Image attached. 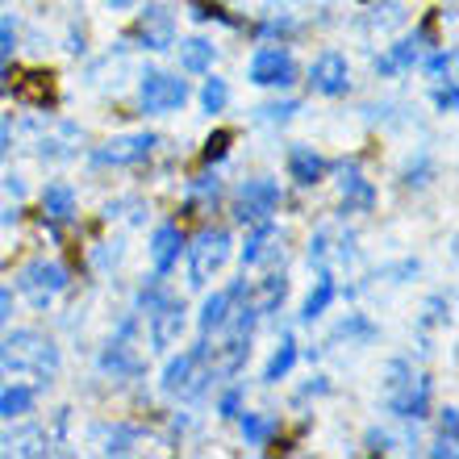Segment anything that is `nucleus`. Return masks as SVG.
I'll use <instances>...</instances> for the list:
<instances>
[{
    "label": "nucleus",
    "mask_w": 459,
    "mask_h": 459,
    "mask_svg": "<svg viewBox=\"0 0 459 459\" xmlns=\"http://www.w3.org/2000/svg\"><path fill=\"white\" fill-rule=\"evenodd\" d=\"M238 430H242V443L247 447H267L272 438H276L280 430V418H272V413H238Z\"/></svg>",
    "instance_id": "obj_24"
},
{
    "label": "nucleus",
    "mask_w": 459,
    "mask_h": 459,
    "mask_svg": "<svg viewBox=\"0 0 459 459\" xmlns=\"http://www.w3.org/2000/svg\"><path fill=\"white\" fill-rule=\"evenodd\" d=\"M242 401H247V388H242V385H230L226 393L218 397V413H221V418H238V413H242Z\"/></svg>",
    "instance_id": "obj_35"
},
{
    "label": "nucleus",
    "mask_w": 459,
    "mask_h": 459,
    "mask_svg": "<svg viewBox=\"0 0 459 459\" xmlns=\"http://www.w3.org/2000/svg\"><path fill=\"white\" fill-rule=\"evenodd\" d=\"M334 301H339V284H334V276H330V267H326V272H317L314 289H309V297H305L301 322H317V317L326 314Z\"/></svg>",
    "instance_id": "obj_22"
},
{
    "label": "nucleus",
    "mask_w": 459,
    "mask_h": 459,
    "mask_svg": "<svg viewBox=\"0 0 459 459\" xmlns=\"http://www.w3.org/2000/svg\"><path fill=\"white\" fill-rule=\"evenodd\" d=\"M259 121H267V126H284V121H292L297 113H301V100H272V105H259Z\"/></svg>",
    "instance_id": "obj_33"
},
{
    "label": "nucleus",
    "mask_w": 459,
    "mask_h": 459,
    "mask_svg": "<svg viewBox=\"0 0 459 459\" xmlns=\"http://www.w3.org/2000/svg\"><path fill=\"white\" fill-rule=\"evenodd\" d=\"M184 326H188V309H184L180 297H163V301L146 314V334H151V351H171V347H180L184 339Z\"/></svg>",
    "instance_id": "obj_9"
},
{
    "label": "nucleus",
    "mask_w": 459,
    "mask_h": 459,
    "mask_svg": "<svg viewBox=\"0 0 459 459\" xmlns=\"http://www.w3.org/2000/svg\"><path fill=\"white\" fill-rule=\"evenodd\" d=\"M280 247V226L272 218L267 221H255L251 234H247V242H242V267H259L267 264L272 255H276Z\"/></svg>",
    "instance_id": "obj_18"
},
{
    "label": "nucleus",
    "mask_w": 459,
    "mask_h": 459,
    "mask_svg": "<svg viewBox=\"0 0 459 459\" xmlns=\"http://www.w3.org/2000/svg\"><path fill=\"white\" fill-rule=\"evenodd\" d=\"M330 163L322 155H317L314 146H289V180L297 184V188H314V184L326 180Z\"/></svg>",
    "instance_id": "obj_17"
},
{
    "label": "nucleus",
    "mask_w": 459,
    "mask_h": 459,
    "mask_svg": "<svg viewBox=\"0 0 459 459\" xmlns=\"http://www.w3.org/2000/svg\"><path fill=\"white\" fill-rule=\"evenodd\" d=\"M339 193H342V213H372L376 188H372V180H363V168L355 163V159H351V163H342Z\"/></svg>",
    "instance_id": "obj_14"
},
{
    "label": "nucleus",
    "mask_w": 459,
    "mask_h": 459,
    "mask_svg": "<svg viewBox=\"0 0 459 459\" xmlns=\"http://www.w3.org/2000/svg\"><path fill=\"white\" fill-rule=\"evenodd\" d=\"M451 67H455V50H451V47H438L435 55L426 59V75H430L435 84H438V80H447Z\"/></svg>",
    "instance_id": "obj_34"
},
{
    "label": "nucleus",
    "mask_w": 459,
    "mask_h": 459,
    "mask_svg": "<svg viewBox=\"0 0 459 459\" xmlns=\"http://www.w3.org/2000/svg\"><path fill=\"white\" fill-rule=\"evenodd\" d=\"M455 105H459V88H455V80L447 75V84L438 80V88H435V109L438 113H455Z\"/></svg>",
    "instance_id": "obj_37"
},
{
    "label": "nucleus",
    "mask_w": 459,
    "mask_h": 459,
    "mask_svg": "<svg viewBox=\"0 0 459 459\" xmlns=\"http://www.w3.org/2000/svg\"><path fill=\"white\" fill-rule=\"evenodd\" d=\"M184 230L176 226V221H163V226H155V234H151V264H155L159 276H168L171 267L180 264L184 255Z\"/></svg>",
    "instance_id": "obj_15"
},
{
    "label": "nucleus",
    "mask_w": 459,
    "mask_h": 459,
    "mask_svg": "<svg viewBox=\"0 0 459 459\" xmlns=\"http://www.w3.org/2000/svg\"><path fill=\"white\" fill-rule=\"evenodd\" d=\"M309 92L317 97H347L351 92V63L342 50H322L309 63Z\"/></svg>",
    "instance_id": "obj_10"
},
{
    "label": "nucleus",
    "mask_w": 459,
    "mask_h": 459,
    "mask_svg": "<svg viewBox=\"0 0 459 459\" xmlns=\"http://www.w3.org/2000/svg\"><path fill=\"white\" fill-rule=\"evenodd\" d=\"M163 297H168V289H163V276L155 272V276L146 280V284H138V292H134V314L146 317L159 301H163Z\"/></svg>",
    "instance_id": "obj_28"
},
{
    "label": "nucleus",
    "mask_w": 459,
    "mask_h": 459,
    "mask_svg": "<svg viewBox=\"0 0 459 459\" xmlns=\"http://www.w3.org/2000/svg\"><path fill=\"white\" fill-rule=\"evenodd\" d=\"M230 143H234V134H230V130H218V134H213V138L205 143V163H218V159H226Z\"/></svg>",
    "instance_id": "obj_39"
},
{
    "label": "nucleus",
    "mask_w": 459,
    "mask_h": 459,
    "mask_svg": "<svg viewBox=\"0 0 459 459\" xmlns=\"http://www.w3.org/2000/svg\"><path fill=\"white\" fill-rule=\"evenodd\" d=\"M330 393V380L326 376H309V385L301 388V397H326Z\"/></svg>",
    "instance_id": "obj_44"
},
{
    "label": "nucleus",
    "mask_w": 459,
    "mask_h": 459,
    "mask_svg": "<svg viewBox=\"0 0 459 459\" xmlns=\"http://www.w3.org/2000/svg\"><path fill=\"white\" fill-rule=\"evenodd\" d=\"M455 430H459V410H455V405L438 410V435H443V438H455Z\"/></svg>",
    "instance_id": "obj_41"
},
{
    "label": "nucleus",
    "mask_w": 459,
    "mask_h": 459,
    "mask_svg": "<svg viewBox=\"0 0 459 459\" xmlns=\"http://www.w3.org/2000/svg\"><path fill=\"white\" fill-rule=\"evenodd\" d=\"M134 34H138L143 50H171L176 47V13L168 4H146L138 13V30Z\"/></svg>",
    "instance_id": "obj_13"
},
{
    "label": "nucleus",
    "mask_w": 459,
    "mask_h": 459,
    "mask_svg": "<svg viewBox=\"0 0 459 459\" xmlns=\"http://www.w3.org/2000/svg\"><path fill=\"white\" fill-rule=\"evenodd\" d=\"M176 55H180V67L188 75H209L213 72V59H218V47L209 38H184L180 47H176Z\"/></svg>",
    "instance_id": "obj_21"
},
{
    "label": "nucleus",
    "mask_w": 459,
    "mask_h": 459,
    "mask_svg": "<svg viewBox=\"0 0 459 459\" xmlns=\"http://www.w3.org/2000/svg\"><path fill=\"white\" fill-rule=\"evenodd\" d=\"M9 151H13V117L0 113V163L9 159Z\"/></svg>",
    "instance_id": "obj_42"
},
{
    "label": "nucleus",
    "mask_w": 459,
    "mask_h": 459,
    "mask_svg": "<svg viewBox=\"0 0 459 459\" xmlns=\"http://www.w3.org/2000/svg\"><path fill=\"white\" fill-rule=\"evenodd\" d=\"M97 368H100V376H113V380H138V376L146 372V359L134 351V339L113 334V339L105 342V351H100Z\"/></svg>",
    "instance_id": "obj_12"
},
{
    "label": "nucleus",
    "mask_w": 459,
    "mask_h": 459,
    "mask_svg": "<svg viewBox=\"0 0 459 459\" xmlns=\"http://www.w3.org/2000/svg\"><path fill=\"white\" fill-rule=\"evenodd\" d=\"M430 455H435V459H451V455H455V438H443V435H438V443L430 447Z\"/></svg>",
    "instance_id": "obj_46"
},
{
    "label": "nucleus",
    "mask_w": 459,
    "mask_h": 459,
    "mask_svg": "<svg viewBox=\"0 0 459 459\" xmlns=\"http://www.w3.org/2000/svg\"><path fill=\"white\" fill-rule=\"evenodd\" d=\"M38 405V388L34 385H4L0 388V422H22L30 418Z\"/></svg>",
    "instance_id": "obj_20"
},
{
    "label": "nucleus",
    "mask_w": 459,
    "mask_h": 459,
    "mask_svg": "<svg viewBox=\"0 0 459 459\" xmlns=\"http://www.w3.org/2000/svg\"><path fill=\"white\" fill-rule=\"evenodd\" d=\"M418 63H422V34H410L401 42H393L385 55H376V75H385V80L388 75H405Z\"/></svg>",
    "instance_id": "obj_16"
},
{
    "label": "nucleus",
    "mask_w": 459,
    "mask_h": 459,
    "mask_svg": "<svg viewBox=\"0 0 459 459\" xmlns=\"http://www.w3.org/2000/svg\"><path fill=\"white\" fill-rule=\"evenodd\" d=\"M251 297V289H247V280H230L226 289H218V292H209L205 297V305H201V317H196V326H201V334H218L221 326L230 322V314L238 309L242 301Z\"/></svg>",
    "instance_id": "obj_11"
},
{
    "label": "nucleus",
    "mask_w": 459,
    "mask_h": 459,
    "mask_svg": "<svg viewBox=\"0 0 459 459\" xmlns=\"http://www.w3.org/2000/svg\"><path fill=\"white\" fill-rule=\"evenodd\" d=\"M0 347H4L9 376L13 372H30V376H38V380H55L59 368H63L59 342L47 339L42 330H13V339H4Z\"/></svg>",
    "instance_id": "obj_1"
},
{
    "label": "nucleus",
    "mask_w": 459,
    "mask_h": 459,
    "mask_svg": "<svg viewBox=\"0 0 459 459\" xmlns=\"http://www.w3.org/2000/svg\"><path fill=\"white\" fill-rule=\"evenodd\" d=\"M0 380H9V363H4V347H0Z\"/></svg>",
    "instance_id": "obj_47"
},
{
    "label": "nucleus",
    "mask_w": 459,
    "mask_h": 459,
    "mask_svg": "<svg viewBox=\"0 0 459 459\" xmlns=\"http://www.w3.org/2000/svg\"><path fill=\"white\" fill-rule=\"evenodd\" d=\"M284 205V193L272 176H255V180L238 184V196H234V221L238 226H255V221H267L276 209Z\"/></svg>",
    "instance_id": "obj_7"
},
{
    "label": "nucleus",
    "mask_w": 459,
    "mask_h": 459,
    "mask_svg": "<svg viewBox=\"0 0 459 459\" xmlns=\"http://www.w3.org/2000/svg\"><path fill=\"white\" fill-rule=\"evenodd\" d=\"M138 438H143V430H138V426L117 422V426L109 430V438H105V455H130Z\"/></svg>",
    "instance_id": "obj_31"
},
{
    "label": "nucleus",
    "mask_w": 459,
    "mask_h": 459,
    "mask_svg": "<svg viewBox=\"0 0 459 459\" xmlns=\"http://www.w3.org/2000/svg\"><path fill=\"white\" fill-rule=\"evenodd\" d=\"M284 297H289V276L276 272V276L259 280V289L251 292V305L259 309V317H267V314H276L280 305H284Z\"/></svg>",
    "instance_id": "obj_25"
},
{
    "label": "nucleus",
    "mask_w": 459,
    "mask_h": 459,
    "mask_svg": "<svg viewBox=\"0 0 459 459\" xmlns=\"http://www.w3.org/2000/svg\"><path fill=\"white\" fill-rule=\"evenodd\" d=\"M380 401H385V410L393 413V418H401V422H422L426 413H430V376L410 372L405 380H397V385L388 388V393H380Z\"/></svg>",
    "instance_id": "obj_8"
},
{
    "label": "nucleus",
    "mask_w": 459,
    "mask_h": 459,
    "mask_svg": "<svg viewBox=\"0 0 459 459\" xmlns=\"http://www.w3.org/2000/svg\"><path fill=\"white\" fill-rule=\"evenodd\" d=\"M297 355H301V351H297V339L284 334L280 347L272 351V359L264 363V385H280V380H289V372L297 368Z\"/></svg>",
    "instance_id": "obj_26"
},
{
    "label": "nucleus",
    "mask_w": 459,
    "mask_h": 459,
    "mask_svg": "<svg viewBox=\"0 0 459 459\" xmlns=\"http://www.w3.org/2000/svg\"><path fill=\"white\" fill-rule=\"evenodd\" d=\"M13 50H17V22H13V17H0V63H9Z\"/></svg>",
    "instance_id": "obj_38"
},
{
    "label": "nucleus",
    "mask_w": 459,
    "mask_h": 459,
    "mask_svg": "<svg viewBox=\"0 0 459 459\" xmlns=\"http://www.w3.org/2000/svg\"><path fill=\"white\" fill-rule=\"evenodd\" d=\"M155 146H159V134H151V130L117 134L109 143L92 146L88 163H92V168H138V163H146V159L155 155Z\"/></svg>",
    "instance_id": "obj_5"
},
{
    "label": "nucleus",
    "mask_w": 459,
    "mask_h": 459,
    "mask_svg": "<svg viewBox=\"0 0 459 459\" xmlns=\"http://www.w3.org/2000/svg\"><path fill=\"white\" fill-rule=\"evenodd\" d=\"M184 251H188V284H193V289H205L209 280L230 264L234 238H230L226 226H205L193 242H184Z\"/></svg>",
    "instance_id": "obj_2"
},
{
    "label": "nucleus",
    "mask_w": 459,
    "mask_h": 459,
    "mask_svg": "<svg viewBox=\"0 0 459 459\" xmlns=\"http://www.w3.org/2000/svg\"><path fill=\"white\" fill-rule=\"evenodd\" d=\"M376 334H380V330H376V322H372L368 314H347V317L339 322V326H334L330 342H351V347H372Z\"/></svg>",
    "instance_id": "obj_23"
},
{
    "label": "nucleus",
    "mask_w": 459,
    "mask_h": 459,
    "mask_svg": "<svg viewBox=\"0 0 459 459\" xmlns=\"http://www.w3.org/2000/svg\"><path fill=\"white\" fill-rule=\"evenodd\" d=\"M247 75H251L255 88H272V92H289L297 84V59H292L289 47H276V42H267L251 55L247 63Z\"/></svg>",
    "instance_id": "obj_6"
},
{
    "label": "nucleus",
    "mask_w": 459,
    "mask_h": 459,
    "mask_svg": "<svg viewBox=\"0 0 459 459\" xmlns=\"http://www.w3.org/2000/svg\"><path fill=\"white\" fill-rule=\"evenodd\" d=\"M9 322H13V292L0 284V330L9 326Z\"/></svg>",
    "instance_id": "obj_45"
},
{
    "label": "nucleus",
    "mask_w": 459,
    "mask_h": 459,
    "mask_svg": "<svg viewBox=\"0 0 459 459\" xmlns=\"http://www.w3.org/2000/svg\"><path fill=\"white\" fill-rule=\"evenodd\" d=\"M42 218L50 221V226H67V221H75V188L63 180H50L47 188H42Z\"/></svg>",
    "instance_id": "obj_19"
},
{
    "label": "nucleus",
    "mask_w": 459,
    "mask_h": 459,
    "mask_svg": "<svg viewBox=\"0 0 459 459\" xmlns=\"http://www.w3.org/2000/svg\"><path fill=\"white\" fill-rule=\"evenodd\" d=\"M113 9H134V4H138V0H109Z\"/></svg>",
    "instance_id": "obj_48"
},
{
    "label": "nucleus",
    "mask_w": 459,
    "mask_h": 459,
    "mask_svg": "<svg viewBox=\"0 0 459 459\" xmlns=\"http://www.w3.org/2000/svg\"><path fill=\"white\" fill-rule=\"evenodd\" d=\"M363 443H368V451H372V455H388V451H393V435H388V430H368V438H363Z\"/></svg>",
    "instance_id": "obj_40"
},
{
    "label": "nucleus",
    "mask_w": 459,
    "mask_h": 459,
    "mask_svg": "<svg viewBox=\"0 0 459 459\" xmlns=\"http://www.w3.org/2000/svg\"><path fill=\"white\" fill-rule=\"evenodd\" d=\"M330 259H334V230L322 226V230L314 234V238H309V267H317V272H326Z\"/></svg>",
    "instance_id": "obj_30"
},
{
    "label": "nucleus",
    "mask_w": 459,
    "mask_h": 459,
    "mask_svg": "<svg viewBox=\"0 0 459 459\" xmlns=\"http://www.w3.org/2000/svg\"><path fill=\"white\" fill-rule=\"evenodd\" d=\"M259 34H267V38L297 34V22H289V17H280V22H264V25H259Z\"/></svg>",
    "instance_id": "obj_43"
},
{
    "label": "nucleus",
    "mask_w": 459,
    "mask_h": 459,
    "mask_svg": "<svg viewBox=\"0 0 459 459\" xmlns=\"http://www.w3.org/2000/svg\"><path fill=\"white\" fill-rule=\"evenodd\" d=\"M4 4H9V0H0V9H4Z\"/></svg>",
    "instance_id": "obj_49"
},
{
    "label": "nucleus",
    "mask_w": 459,
    "mask_h": 459,
    "mask_svg": "<svg viewBox=\"0 0 459 459\" xmlns=\"http://www.w3.org/2000/svg\"><path fill=\"white\" fill-rule=\"evenodd\" d=\"M67 289H72V272L59 259H34V264H25L17 272V292L34 309H50Z\"/></svg>",
    "instance_id": "obj_3"
},
{
    "label": "nucleus",
    "mask_w": 459,
    "mask_h": 459,
    "mask_svg": "<svg viewBox=\"0 0 459 459\" xmlns=\"http://www.w3.org/2000/svg\"><path fill=\"white\" fill-rule=\"evenodd\" d=\"M184 196H188V209H213L221 201V180L218 171H205V176H196V180H188V188H184Z\"/></svg>",
    "instance_id": "obj_27"
},
{
    "label": "nucleus",
    "mask_w": 459,
    "mask_h": 459,
    "mask_svg": "<svg viewBox=\"0 0 459 459\" xmlns=\"http://www.w3.org/2000/svg\"><path fill=\"white\" fill-rule=\"evenodd\" d=\"M230 105V84L221 80V75H209L205 88H201V109L213 117V113H221Z\"/></svg>",
    "instance_id": "obj_32"
},
{
    "label": "nucleus",
    "mask_w": 459,
    "mask_h": 459,
    "mask_svg": "<svg viewBox=\"0 0 459 459\" xmlns=\"http://www.w3.org/2000/svg\"><path fill=\"white\" fill-rule=\"evenodd\" d=\"M430 180H435V163H430L426 151H418V155L405 163V171H401V184H405V188H426Z\"/></svg>",
    "instance_id": "obj_29"
},
{
    "label": "nucleus",
    "mask_w": 459,
    "mask_h": 459,
    "mask_svg": "<svg viewBox=\"0 0 459 459\" xmlns=\"http://www.w3.org/2000/svg\"><path fill=\"white\" fill-rule=\"evenodd\" d=\"M184 105H188V80L159 72V67H146L138 75V109L146 117H168V113L184 109Z\"/></svg>",
    "instance_id": "obj_4"
},
{
    "label": "nucleus",
    "mask_w": 459,
    "mask_h": 459,
    "mask_svg": "<svg viewBox=\"0 0 459 459\" xmlns=\"http://www.w3.org/2000/svg\"><path fill=\"white\" fill-rule=\"evenodd\" d=\"M447 322H451V305H447V297H430V301H426L422 326H447Z\"/></svg>",
    "instance_id": "obj_36"
}]
</instances>
